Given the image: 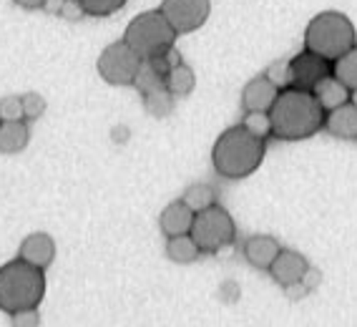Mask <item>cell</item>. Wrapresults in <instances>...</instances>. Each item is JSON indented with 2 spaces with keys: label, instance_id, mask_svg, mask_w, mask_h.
Wrapping results in <instances>:
<instances>
[{
  "label": "cell",
  "instance_id": "obj_1",
  "mask_svg": "<svg viewBox=\"0 0 357 327\" xmlns=\"http://www.w3.org/2000/svg\"><path fill=\"white\" fill-rule=\"evenodd\" d=\"M272 136L280 142H302L325 126V109L319 106L312 91L287 86L277 93L272 109Z\"/></svg>",
  "mask_w": 357,
  "mask_h": 327
},
{
  "label": "cell",
  "instance_id": "obj_2",
  "mask_svg": "<svg viewBox=\"0 0 357 327\" xmlns=\"http://www.w3.org/2000/svg\"><path fill=\"white\" fill-rule=\"evenodd\" d=\"M267 154V139L255 136L242 123L229 126L219 134V139L211 146V167L224 179H247L261 167Z\"/></svg>",
  "mask_w": 357,
  "mask_h": 327
},
{
  "label": "cell",
  "instance_id": "obj_3",
  "mask_svg": "<svg viewBox=\"0 0 357 327\" xmlns=\"http://www.w3.org/2000/svg\"><path fill=\"white\" fill-rule=\"evenodd\" d=\"M45 297L43 270L23 262L20 257L0 267V310L13 314L18 310L38 307Z\"/></svg>",
  "mask_w": 357,
  "mask_h": 327
},
{
  "label": "cell",
  "instance_id": "obj_4",
  "mask_svg": "<svg viewBox=\"0 0 357 327\" xmlns=\"http://www.w3.org/2000/svg\"><path fill=\"white\" fill-rule=\"evenodd\" d=\"M357 45V33L352 20L340 10H322L305 28V48L325 61H337Z\"/></svg>",
  "mask_w": 357,
  "mask_h": 327
},
{
  "label": "cell",
  "instance_id": "obj_5",
  "mask_svg": "<svg viewBox=\"0 0 357 327\" xmlns=\"http://www.w3.org/2000/svg\"><path fill=\"white\" fill-rule=\"evenodd\" d=\"M123 40L131 45V51L141 61H149V58H159L166 51H172L176 31L169 26V20L161 15V10H146L128 23L123 31Z\"/></svg>",
  "mask_w": 357,
  "mask_h": 327
},
{
  "label": "cell",
  "instance_id": "obj_6",
  "mask_svg": "<svg viewBox=\"0 0 357 327\" xmlns=\"http://www.w3.org/2000/svg\"><path fill=\"white\" fill-rule=\"evenodd\" d=\"M192 239L197 242L202 254H217V252L231 247L236 239V225L231 214L222 204H211L194 214Z\"/></svg>",
  "mask_w": 357,
  "mask_h": 327
},
{
  "label": "cell",
  "instance_id": "obj_7",
  "mask_svg": "<svg viewBox=\"0 0 357 327\" xmlns=\"http://www.w3.org/2000/svg\"><path fill=\"white\" fill-rule=\"evenodd\" d=\"M141 68V58L131 51L126 40H114L101 51L96 61L98 76L111 86H134Z\"/></svg>",
  "mask_w": 357,
  "mask_h": 327
},
{
  "label": "cell",
  "instance_id": "obj_8",
  "mask_svg": "<svg viewBox=\"0 0 357 327\" xmlns=\"http://www.w3.org/2000/svg\"><path fill=\"white\" fill-rule=\"evenodd\" d=\"M159 10L176 31V36H186L206 23L211 13V0H161Z\"/></svg>",
  "mask_w": 357,
  "mask_h": 327
},
{
  "label": "cell",
  "instance_id": "obj_9",
  "mask_svg": "<svg viewBox=\"0 0 357 327\" xmlns=\"http://www.w3.org/2000/svg\"><path fill=\"white\" fill-rule=\"evenodd\" d=\"M327 76H332V63L325 58H319L317 53L305 48V51L289 58V78H292L289 86H294V89L312 91Z\"/></svg>",
  "mask_w": 357,
  "mask_h": 327
},
{
  "label": "cell",
  "instance_id": "obj_10",
  "mask_svg": "<svg viewBox=\"0 0 357 327\" xmlns=\"http://www.w3.org/2000/svg\"><path fill=\"white\" fill-rule=\"evenodd\" d=\"M18 257L23 262L38 267V270H48L56 259V242L48 231H33L28 234L18 247Z\"/></svg>",
  "mask_w": 357,
  "mask_h": 327
},
{
  "label": "cell",
  "instance_id": "obj_11",
  "mask_svg": "<svg viewBox=\"0 0 357 327\" xmlns=\"http://www.w3.org/2000/svg\"><path fill=\"white\" fill-rule=\"evenodd\" d=\"M307 267H310V262H307L305 254H300L297 250H280V254L275 257V262L269 264L267 272L280 287H289V284L300 282Z\"/></svg>",
  "mask_w": 357,
  "mask_h": 327
},
{
  "label": "cell",
  "instance_id": "obj_12",
  "mask_svg": "<svg viewBox=\"0 0 357 327\" xmlns=\"http://www.w3.org/2000/svg\"><path fill=\"white\" fill-rule=\"evenodd\" d=\"M277 93H280V89H277L264 73H261V76H255L252 81H247L242 89L244 114H247V111H269L272 109V103H275Z\"/></svg>",
  "mask_w": 357,
  "mask_h": 327
},
{
  "label": "cell",
  "instance_id": "obj_13",
  "mask_svg": "<svg viewBox=\"0 0 357 327\" xmlns=\"http://www.w3.org/2000/svg\"><path fill=\"white\" fill-rule=\"evenodd\" d=\"M327 134L344 142H355L357 139V106L355 103H342L337 109L325 111V126Z\"/></svg>",
  "mask_w": 357,
  "mask_h": 327
},
{
  "label": "cell",
  "instance_id": "obj_14",
  "mask_svg": "<svg viewBox=\"0 0 357 327\" xmlns=\"http://www.w3.org/2000/svg\"><path fill=\"white\" fill-rule=\"evenodd\" d=\"M280 242L272 234H255L244 242V259H247L255 270H269V264L275 262V257L280 254Z\"/></svg>",
  "mask_w": 357,
  "mask_h": 327
},
{
  "label": "cell",
  "instance_id": "obj_15",
  "mask_svg": "<svg viewBox=\"0 0 357 327\" xmlns=\"http://www.w3.org/2000/svg\"><path fill=\"white\" fill-rule=\"evenodd\" d=\"M192 225H194V212L181 199L166 204L164 212L159 214V229L164 231L166 239L178 237V234H189Z\"/></svg>",
  "mask_w": 357,
  "mask_h": 327
},
{
  "label": "cell",
  "instance_id": "obj_16",
  "mask_svg": "<svg viewBox=\"0 0 357 327\" xmlns=\"http://www.w3.org/2000/svg\"><path fill=\"white\" fill-rule=\"evenodd\" d=\"M31 142L26 121H0V154H18Z\"/></svg>",
  "mask_w": 357,
  "mask_h": 327
},
{
  "label": "cell",
  "instance_id": "obj_17",
  "mask_svg": "<svg viewBox=\"0 0 357 327\" xmlns=\"http://www.w3.org/2000/svg\"><path fill=\"white\" fill-rule=\"evenodd\" d=\"M312 93L325 111L337 109V106L350 101V89H347L344 84H340L335 76H327L325 81H319V84L312 89Z\"/></svg>",
  "mask_w": 357,
  "mask_h": 327
},
{
  "label": "cell",
  "instance_id": "obj_18",
  "mask_svg": "<svg viewBox=\"0 0 357 327\" xmlns=\"http://www.w3.org/2000/svg\"><path fill=\"white\" fill-rule=\"evenodd\" d=\"M197 86V76H194V68L184 61H178L169 68L166 73V91L172 93L174 98H186Z\"/></svg>",
  "mask_w": 357,
  "mask_h": 327
},
{
  "label": "cell",
  "instance_id": "obj_19",
  "mask_svg": "<svg viewBox=\"0 0 357 327\" xmlns=\"http://www.w3.org/2000/svg\"><path fill=\"white\" fill-rule=\"evenodd\" d=\"M199 247L192 239V234H178V237H169L166 242V257L176 264H192L199 259Z\"/></svg>",
  "mask_w": 357,
  "mask_h": 327
},
{
  "label": "cell",
  "instance_id": "obj_20",
  "mask_svg": "<svg viewBox=\"0 0 357 327\" xmlns=\"http://www.w3.org/2000/svg\"><path fill=\"white\" fill-rule=\"evenodd\" d=\"M332 76L350 91L357 89V45H352L350 51L342 53L337 61H332Z\"/></svg>",
  "mask_w": 357,
  "mask_h": 327
},
{
  "label": "cell",
  "instance_id": "obj_21",
  "mask_svg": "<svg viewBox=\"0 0 357 327\" xmlns=\"http://www.w3.org/2000/svg\"><path fill=\"white\" fill-rule=\"evenodd\" d=\"M181 201H184L194 214L206 209V206L217 204V192L211 184H192L186 186V192L181 194Z\"/></svg>",
  "mask_w": 357,
  "mask_h": 327
},
{
  "label": "cell",
  "instance_id": "obj_22",
  "mask_svg": "<svg viewBox=\"0 0 357 327\" xmlns=\"http://www.w3.org/2000/svg\"><path fill=\"white\" fill-rule=\"evenodd\" d=\"M144 98V109L153 116V119H166V116L174 111V96L164 89H156V91H149V93H141Z\"/></svg>",
  "mask_w": 357,
  "mask_h": 327
},
{
  "label": "cell",
  "instance_id": "obj_23",
  "mask_svg": "<svg viewBox=\"0 0 357 327\" xmlns=\"http://www.w3.org/2000/svg\"><path fill=\"white\" fill-rule=\"evenodd\" d=\"M242 126L249 128L259 139H269L272 136V121H269V111H247L242 119Z\"/></svg>",
  "mask_w": 357,
  "mask_h": 327
},
{
  "label": "cell",
  "instance_id": "obj_24",
  "mask_svg": "<svg viewBox=\"0 0 357 327\" xmlns=\"http://www.w3.org/2000/svg\"><path fill=\"white\" fill-rule=\"evenodd\" d=\"M78 3H81L83 13L91 18H106L126 6V0H78Z\"/></svg>",
  "mask_w": 357,
  "mask_h": 327
},
{
  "label": "cell",
  "instance_id": "obj_25",
  "mask_svg": "<svg viewBox=\"0 0 357 327\" xmlns=\"http://www.w3.org/2000/svg\"><path fill=\"white\" fill-rule=\"evenodd\" d=\"M23 101V116H26V121H38L40 116L45 114V98L36 91H28L20 96Z\"/></svg>",
  "mask_w": 357,
  "mask_h": 327
},
{
  "label": "cell",
  "instance_id": "obj_26",
  "mask_svg": "<svg viewBox=\"0 0 357 327\" xmlns=\"http://www.w3.org/2000/svg\"><path fill=\"white\" fill-rule=\"evenodd\" d=\"M0 121H26V116H23V101H20V96L0 98Z\"/></svg>",
  "mask_w": 357,
  "mask_h": 327
},
{
  "label": "cell",
  "instance_id": "obj_27",
  "mask_svg": "<svg viewBox=\"0 0 357 327\" xmlns=\"http://www.w3.org/2000/svg\"><path fill=\"white\" fill-rule=\"evenodd\" d=\"M264 76H267L280 91L287 89V86L292 84V78H289V61H275V63H269Z\"/></svg>",
  "mask_w": 357,
  "mask_h": 327
},
{
  "label": "cell",
  "instance_id": "obj_28",
  "mask_svg": "<svg viewBox=\"0 0 357 327\" xmlns=\"http://www.w3.org/2000/svg\"><path fill=\"white\" fill-rule=\"evenodd\" d=\"M10 325L13 327H40V312L38 307L18 310L10 314Z\"/></svg>",
  "mask_w": 357,
  "mask_h": 327
},
{
  "label": "cell",
  "instance_id": "obj_29",
  "mask_svg": "<svg viewBox=\"0 0 357 327\" xmlns=\"http://www.w3.org/2000/svg\"><path fill=\"white\" fill-rule=\"evenodd\" d=\"M58 15L61 18H66V20H78V18H83V8H81V3L78 0H63L61 3V10H58Z\"/></svg>",
  "mask_w": 357,
  "mask_h": 327
},
{
  "label": "cell",
  "instance_id": "obj_30",
  "mask_svg": "<svg viewBox=\"0 0 357 327\" xmlns=\"http://www.w3.org/2000/svg\"><path fill=\"white\" fill-rule=\"evenodd\" d=\"M319 282H322V272L314 270V267H307V272L302 275V284H305V287L312 292V289L317 287Z\"/></svg>",
  "mask_w": 357,
  "mask_h": 327
},
{
  "label": "cell",
  "instance_id": "obj_31",
  "mask_svg": "<svg viewBox=\"0 0 357 327\" xmlns=\"http://www.w3.org/2000/svg\"><path fill=\"white\" fill-rule=\"evenodd\" d=\"M284 292H287V297L289 300H305L307 295H310V289L305 287V284H302V280L300 282H294V284H289V287H284Z\"/></svg>",
  "mask_w": 357,
  "mask_h": 327
},
{
  "label": "cell",
  "instance_id": "obj_32",
  "mask_svg": "<svg viewBox=\"0 0 357 327\" xmlns=\"http://www.w3.org/2000/svg\"><path fill=\"white\" fill-rule=\"evenodd\" d=\"M13 3L23 10H43L48 0H13Z\"/></svg>",
  "mask_w": 357,
  "mask_h": 327
},
{
  "label": "cell",
  "instance_id": "obj_33",
  "mask_svg": "<svg viewBox=\"0 0 357 327\" xmlns=\"http://www.w3.org/2000/svg\"><path fill=\"white\" fill-rule=\"evenodd\" d=\"M350 103H355V106H357V89L350 91Z\"/></svg>",
  "mask_w": 357,
  "mask_h": 327
}]
</instances>
